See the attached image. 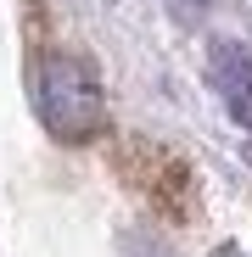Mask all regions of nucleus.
<instances>
[{
    "instance_id": "f257e3e1",
    "label": "nucleus",
    "mask_w": 252,
    "mask_h": 257,
    "mask_svg": "<svg viewBox=\"0 0 252 257\" xmlns=\"http://www.w3.org/2000/svg\"><path fill=\"white\" fill-rule=\"evenodd\" d=\"M34 95H39V117L56 140L67 146H90L101 128H107V90H101V73L90 56L78 51H51L39 62L34 78Z\"/></svg>"
},
{
    "instance_id": "f03ea898",
    "label": "nucleus",
    "mask_w": 252,
    "mask_h": 257,
    "mask_svg": "<svg viewBox=\"0 0 252 257\" xmlns=\"http://www.w3.org/2000/svg\"><path fill=\"white\" fill-rule=\"evenodd\" d=\"M207 78H213V90L224 95L230 117L241 128H252V51L241 39H219V45L207 51Z\"/></svg>"
},
{
    "instance_id": "7ed1b4c3",
    "label": "nucleus",
    "mask_w": 252,
    "mask_h": 257,
    "mask_svg": "<svg viewBox=\"0 0 252 257\" xmlns=\"http://www.w3.org/2000/svg\"><path fill=\"white\" fill-rule=\"evenodd\" d=\"M180 12H202V6H213V0H174Z\"/></svg>"
}]
</instances>
